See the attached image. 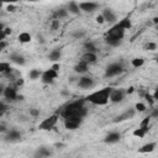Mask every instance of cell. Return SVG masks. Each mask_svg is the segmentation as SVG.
I'll return each instance as SVG.
<instances>
[{
    "instance_id": "cell-1",
    "label": "cell",
    "mask_w": 158,
    "mask_h": 158,
    "mask_svg": "<svg viewBox=\"0 0 158 158\" xmlns=\"http://www.w3.org/2000/svg\"><path fill=\"white\" fill-rule=\"evenodd\" d=\"M85 100H75L69 102L63 111L60 112L63 118H69V117H78V118H84L88 114V109L85 106Z\"/></svg>"
},
{
    "instance_id": "cell-2",
    "label": "cell",
    "mask_w": 158,
    "mask_h": 158,
    "mask_svg": "<svg viewBox=\"0 0 158 158\" xmlns=\"http://www.w3.org/2000/svg\"><path fill=\"white\" fill-rule=\"evenodd\" d=\"M111 89L110 86H106V88H102V89H99L96 91H93L91 94H89L84 100L86 102H90L93 105H96V106H104L109 102V96H110V93H111Z\"/></svg>"
},
{
    "instance_id": "cell-3",
    "label": "cell",
    "mask_w": 158,
    "mask_h": 158,
    "mask_svg": "<svg viewBox=\"0 0 158 158\" xmlns=\"http://www.w3.org/2000/svg\"><path fill=\"white\" fill-rule=\"evenodd\" d=\"M58 120H59V115L58 114H53V115L46 117L44 120H42L40 122V125H38V128L42 130V131H49V130L54 128V126L57 125Z\"/></svg>"
},
{
    "instance_id": "cell-4",
    "label": "cell",
    "mask_w": 158,
    "mask_h": 158,
    "mask_svg": "<svg viewBox=\"0 0 158 158\" xmlns=\"http://www.w3.org/2000/svg\"><path fill=\"white\" fill-rule=\"evenodd\" d=\"M125 30L120 26L118 22H116L115 25H112L105 33V37H110V38H116V40H123L125 37Z\"/></svg>"
},
{
    "instance_id": "cell-5",
    "label": "cell",
    "mask_w": 158,
    "mask_h": 158,
    "mask_svg": "<svg viewBox=\"0 0 158 158\" xmlns=\"http://www.w3.org/2000/svg\"><path fill=\"white\" fill-rule=\"evenodd\" d=\"M123 65L122 63H118V62H115V63H111L106 67L105 69V77L106 78H112V77H117L120 74L123 73Z\"/></svg>"
},
{
    "instance_id": "cell-6",
    "label": "cell",
    "mask_w": 158,
    "mask_h": 158,
    "mask_svg": "<svg viewBox=\"0 0 158 158\" xmlns=\"http://www.w3.org/2000/svg\"><path fill=\"white\" fill-rule=\"evenodd\" d=\"M125 96H126V90L123 89H111V93H110V96H109V101H111L112 104H120L125 100Z\"/></svg>"
},
{
    "instance_id": "cell-7",
    "label": "cell",
    "mask_w": 158,
    "mask_h": 158,
    "mask_svg": "<svg viewBox=\"0 0 158 158\" xmlns=\"http://www.w3.org/2000/svg\"><path fill=\"white\" fill-rule=\"evenodd\" d=\"M58 77V72L53 70L52 68L49 69H46L42 72V75H41V81L43 84H52Z\"/></svg>"
},
{
    "instance_id": "cell-8",
    "label": "cell",
    "mask_w": 158,
    "mask_h": 158,
    "mask_svg": "<svg viewBox=\"0 0 158 158\" xmlns=\"http://www.w3.org/2000/svg\"><path fill=\"white\" fill-rule=\"evenodd\" d=\"M22 138V133L16 130V128H11V130H7L5 136H4V139L9 143H15V142H19L20 139Z\"/></svg>"
},
{
    "instance_id": "cell-9",
    "label": "cell",
    "mask_w": 158,
    "mask_h": 158,
    "mask_svg": "<svg viewBox=\"0 0 158 158\" xmlns=\"http://www.w3.org/2000/svg\"><path fill=\"white\" fill-rule=\"evenodd\" d=\"M2 96L7 100V101H16L19 99V94H17V88L16 86H5Z\"/></svg>"
},
{
    "instance_id": "cell-10",
    "label": "cell",
    "mask_w": 158,
    "mask_h": 158,
    "mask_svg": "<svg viewBox=\"0 0 158 158\" xmlns=\"http://www.w3.org/2000/svg\"><path fill=\"white\" fill-rule=\"evenodd\" d=\"M78 86L80 89H93L95 86V80L89 75H81L78 80Z\"/></svg>"
},
{
    "instance_id": "cell-11",
    "label": "cell",
    "mask_w": 158,
    "mask_h": 158,
    "mask_svg": "<svg viewBox=\"0 0 158 158\" xmlns=\"http://www.w3.org/2000/svg\"><path fill=\"white\" fill-rule=\"evenodd\" d=\"M101 16L104 17V21L107 22V23L115 25V23L117 22V16H116V14L114 12V10H111V9H109V7H106V9H104V10L101 11Z\"/></svg>"
},
{
    "instance_id": "cell-12",
    "label": "cell",
    "mask_w": 158,
    "mask_h": 158,
    "mask_svg": "<svg viewBox=\"0 0 158 158\" xmlns=\"http://www.w3.org/2000/svg\"><path fill=\"white\" fill-rule=\"evenodd\" d=\"M135 115H136V110H135L133 107L127 109V110H126V111H123L121 115L116 116V117L114 118V122H122V121L131 120V118H133V117H135Z\"/></svg>"
},
{
    "instance_id": "cell-13",
    "label": "cell",
    "mask_w": 158,
    "mask_h": 158,
    "mask_svg": "<svg viewBox=\"0 0 158 158\" xmlns=\"http://www.w3.org/2000/svg\"><path fill=\"white\" fill-rule=\"evenodd\" d=\"M81 122H83V118H78V117L64 118V127L67 130H77V128H79Z\"/></svg>"
},
{
    "instance_id": "cell-14",
    "label": "cell",
    "mask_w": 158,
    "mask_h": 158,
    "mask_svg": "<svg viewBox=\"0 0 158 158\" xmlns=\"http://www.w3.org/2000/svg\"><path fill=\"white\" fill-rule=\"evenodd\" d=\"M79 9H80V12H94L95 10H98L99 7V4L98 2H93V1H84V2H79Z\"/></svg>"
},
{
    "instance_id": "cell-15",
    "label": "cell",
    "mask_w": 158,
    "mask_h": 158,
    "mask_svg": "<svg viewBox=\"0 0 158 158\" xmlns=\"http://www.w3.org/2000/svg\"><path fill=\"white\" fill-rule=\"evenodd\" d=\"M120 139H121V133L117 131H111L104 137V142L106 144H115V143L120 142Z\"/></svg>"
},
{
    "instance_id": "cell-16",
    "label": "cell",
    "mask_w": 158,
    "mask_h": 158,
    "mask_svg": "<svg viewBox=\"0 0 158 158\" xmlns=\"http://www.w3.org/2000/svg\"><path fill=\"white\" fill-rule=\"evenodd\" d=\"M79 60L83 62V63H85V64H88V65H90V64L96 63V60H98V54H96V53H90V52H84V53L80 56V59H79Z\"/></svg>"
},
{
    "instance_id": "cell-17",
    "label": "cell",
    "mask_w": 158,
    "mask_h": 158,
    "mask_svg": "<svg viewBox=\"0 0 158 158\" xmlns=\"http://www.w3.org/2000/svg\"><path fill=\"white\" fill-rule=\"evenodd\" d=\"M9 59H10L11 63H14V64H16V65H20V67H23V65L26 64V58H25L22 54H20L19 52L11 53V54L9 56Z\"/></svg>"
},
{
    "instance_id": "cell-18",
    "label": "cell",
    "mask_w": 158,
    "mask_h": 158,
    "mask_svg": "<svg viewBox=\"0 0 158 158\" xmlns=\"http://www.w3.org/2000/svg\"><path fill=\"white\" fill-rule=\"evenodd\" d=\"M51 154H52V152H51V149H49L48 147L41 146V147H38V148L35 151L33 158H49Z\"/></svg>"
},
{
    "instance_id": "cell-19",
    "label": "cell",
    "mask_w": 158,
    "mask_h": 158,
    "mask_svg": "<svg viewBox=\"0 0 158 158\" xmlns=\"http://www.w3.org/2000/svg\"><path fill=\"white\" fill-rule=\"evenodd\" d=\"M60 58H62V49L60 48H54L48 53V59L54 62V63H58Z\"/></svg>"
},
{
    "instance_id": "cell-20",
    "label": "cell",
    "mask_w": 158,
    "mask_h": 158,
    "mask_svg": "<svg viewBox=\"0 0 158 158\" xmlns=\"http://www.w3.org/2000/svg\"><path fill=\"white\" fill-rule=\"evenodd\" d=\"M69 15V12L67 11V9L65 7H59V9H57V10H54V12H53V20H62V19H65L67 16Z\"/></svg>"
},
{
    "instance_id": "cell-21",
    "label": "cell",
    "mask_w": 158,
    "mask_h": 158,
    "mask_svg": "<svg viewBox=\"0 0 158 158\" xmlns=\"http://www.w3.org/2000/svg\"><path fill=\"white\" fill-rule=\"evenodd\" d=\"M73 70H74V73H77V74H81V75H84V74H85V73L89 70V65L79 60V62H78V63L74 65Z\"/></svg>"
},
{
    "instance_id": "cell-22",
    "label": "cell",
    "mask_w": 158,
    "mask_h": 158,
    "mask_svg": "<svg viewBox=\"0 0 158 158\" xmlns=\"http://www.w3.org/2000/svg\"><path fill=\"white\" fill-rule=\"evenodd\" d=\"M65 9H67V11H68L69 14H73V15H79V14H80L79 5H78V2H75V1L68 2L67 6H65Z\"/></svg>"
},
{
    "instance_id": "cell-23",
    "label": "cell",
    "mask_w": 158,
    "mask_h": 158,
    "mask_svg": "<svg viewBox=\"0 0 158 158\" xmlns=\"http://www.w3.org/2000/svg\"><path fill=\"white\" fill-rule=\"evenodd\" d=\"M156 147H157V143L156 142H148V143L141 146V148L138 149V152L139 153H151V152H153L156 149Z\"/></svg>"
},
{
    "instance_id": "cell-24",
    "label": "cell",
    "mask_w": 158,
    "mask_h": 158,
    "mask_svg": "<svg viewBox=\"0 0 158 158\" xmlns=\"http://www.w3.org/2000/svg\"><path fill=\"white\" fill-rule=\"evenodd\" d=\"M17 40H19V42H20V43H28V42H31V41H32V36H31V33H30V32L23 31V32H20V33H19Z\"/></svg>"
},
{
    "instance_id": "cell-25",
    "label": "cell",
    "mask_w": 158,
    "mask_h": 158,
    "mask_svg": "<svg viewBox=\"0 0 158 158\" xmlns=\"http://www.w3.org/2000/svg\"><path fill=\"white\" fill-rule=\"evenodd\" d=\"M70 36H72L74 40H83V38L86 36V31H85L84 28H77V30H74V31L70 33Z\"/></svg>"
},
{
    "instance_id": "cell-26",
    "label": "cell",
    "mask_w": 158,
    "mask_h": 158,
    "mask_svg": "<svg viewBox=\"0 0 158 158\" xmlns=\"http://www.w3.org/2000/svg\"><path fill=\"white\" fill-rule=\"evenodd\" d=\"M12 72L9 62H0V74H9Z\"/></svg>"
},
{
    "instance_id": "cell-27",
    "label": "cell",
    "mask_w": 158,
    "mask_h": 158,
    "mask_svg": "<svg viewBox=\"0 0 158 158\" xmlns=\"http://www.w3.org/2000/svg\"><path fill=\"white\" fill-rule=\"evenodd\" d=\"M147 132H148V127H138V128H136L135 131H133V136H136V137H138V138H143L146 135H147Z\"/></svg>"
},
{
    "instance_id": "cell-28",
    "label": "cell",
    "mask_w": 158,
    "mask_h": 158,
    "mask_svg": "<svg viewBox=\"0 0 158 158\" xmlns=\"http://www.w3.org/2000/svg\"><path fill=\"white\" fill-rule=\"evenodd\" d=\"M41 75H42V70L40 69H31L28 72V78L31 80H37V79H41Z\"/></svg>"
},
{
    "instance_id": "cell-29",
    "label": "cell",
    "mask_w": 158,
    "mask_h": 158,
    "mask_svg": "<svg viewBox=\"0 0 158 158\" xmlns=\"http://www.w3.org/2000/svg\"><path fill=\"white\" fill-rule=\"evenodd\" d=\"M118 23H120V26H121L125 31H126V30H130L131 26H132V22H131V20H130V17H123L122 20L118 21Z\"/></svg>"
},
{
    "instance_id": "cell-30",
    "label": "cell",
    "mask_w": 158,
    "mask_h": 158,
    "mask_svg": "<svg viewBox=\"0 0 158 158\" xmlns=\"http://www.w3.org/2000/svg\"><path fill=\"white\" fill-rule=\"evenodd\" d=\"M143 64H144V59L142 57H136V58H133L131 60V65L133 68H141Z\"/></svg>"
},
{
    "instance_id": "cell-31",
    "label": "cell",
    "mask_w": 158,
    "mask_h": 158,
    "mask_svg": "<svg viewBox=\"0 0 158 158\" xmlns=\"http://www.w3.org/2000/svg\"><path fill=\"white\" fill-rule=\"evenodd\" d=\"M84 49H85V52H90V53H96L98 52V48L93 42H86L84 44Z\"/></svg>"
},
{
    "instance_id": "cell-32",
    "label": "cell",
    "mask_w": 158,
    "mask_h": 158,
    "mask_svg": "<svg viewBox=\"0 0 158 158\" xmlns=\"http://www.w3.org/2000/svg\"><path fill=\"white\" fill-rule=\"evenodd\" d=\"M133 109L136 110V112H144V111L147 110V106H146V104H143V102H137Z\"/></svg>"
},
{
    "instance_id": "cell-33",
    "label": "cell",
    "mask_w": 158,
    "mask_h": 158,
    "mask_svg": "<svg viewBox=\"0 0 158 158\" xmlns=\"http://www.w3.org/2000/svg\"><path fill=\"white\" fill-rule=\"evenodd\" d=\"M144 48H146L147 51H149V52H154V51L157 49V43H156L154 41H149V42L144 46Z\"/></svg>"
},
{
    "instance_id": "cell-34",
    "label": "cell",
    "mask_w": 158,
    "mask_h": 158,
    "mask_svg": "<svg viewBox=\"0 0 158 158\" xmlns=\"http://www.w3.org/2000/svg\"><path fill=\"white\" fill-rule=\"evenodd\" d=\"M30 115L32 116V117H37V116H40V110L38 109H30Z\"/></svg>"
},
{
    "instance_id": "cell-35",
    "label": "cell",
    "mask_w": 158,
    "mask_h": 158,
    "mask_svg": "<svg viewBox=\"0 0 158 158\" xmlns=\"http://www.w3.org/2000/svg\"><path fill=\"white\" fill-rule=\"evenodd\" d=\"M6 110H7V105H6L5 102L0 101V112H1V114H4Z\"/></svg>"
},
{
    "instance_id": "cell-36",
    "label": "cell",
    "mask_w": 158,
    "mask_h": 158,
    "mask_svg": "<svg viewBox=\"0 0 158 158\" xmlns=\"http://www.w3.org/2000/svg\"><path fill=\"white\" fill-rule=\"evenodd\" d=\"M58 26H59V21H58V20H53V21H52V26H51V28H52V30H57Z\"/></svg>"
},
{
    "instance_id": "cell-37",
    "label": "cell",
    "mask_w": 158,
    "mask_h": 158,
    "mask_svg": "<svg viewBox=\"0 0 158 158\" xmlns=\"http://www.w3.org/2000/svg\"><path fill=\"white\" fill-rule=\"evenodd\" d=\"M6 131H7V127H6V125L0 122V133H6Z\"/></svg>"
},
{
    "instance_id": "cell-38",
    "label": "cell",
    "mask_w": 158,
    "mask_h": 158,
    "mask_svg": "<svg viewBox=\"0 0 158 158\" xmlns=\"http://www.w3.org/2000/svg\"><path fill=\"white\" fill-rule=\"evenodd\" d=\"M96 22H98V23H104V22H105V21H104V17L101 16V14H99V15L96 16Z\"/></svg>"
},
{
    "instance_id": "cell-39",
    "label": "cell",
    "mask_w": 158,
    "mask_h": 158,
    "mask_svg": "<svg viewBox=\"0 0 158 158\" xmlns=\"http://www.w3.org/2000/svg\"><path fill=\"white\" fill-rule=\"evenodd\" d=\"M6 46H7V42H6V41H0V52H1L2 49H5Z\"/></svg>"
},
{
    "instance_id": "cell-40",
    "label": "cell",
    "mask_w": 158,
    "mask_h": 158,
    "mask_svg": "<svg viewBox=\"0 0 158 158\" xmlns=\"http://www.w3.org/2000/svg\"><path fill=\"white\" fill-rule=\"evenodd\" d=\"M53 70H56V72H58L59 70V68H60V65H59V63H54L52 67H51Z\"/></svg>"
},
{
    "instance_id": "cell-41",
    "label": "cell",
    "mask_w": 158,
    "mask_h": 158,
    "mask_svg": "<svg viewBox=\"0 0 158 158\" xmlns=\"http://www.w3.org/2000/svg\"><path fill=\"white\" fill-rule=\"evenodd\" d=\"M37 38H38V42H41V43H44V40H43L42 35H37Z\"/></svg>"
},
{
    "instance_id": "cell-42",
    "label": "cell",
    "mask_w": 158,
    "mask_h": 158,
    "mask_svg": "<svg viewBox=\"0 0 158 158\" xmlns=\"http://www.w3.org/2000/svg\"><path fill=\"white\" fill-rule=\"evenodd\" d=\"M7 11H15V6L9 5V6H7Z\"/></svg>"
},
{
    "instance_id": "cell-43",
    "label": "cell",
    "mask_w": 158,
    "mask_h": 158,
    "mask_svg": "<svg viewBox=\"0 0 158 158\" xmlns=\"http://www.w3.org/2000/svg\"><path fill=\"white\" fill-rule=\"evenodd\" d=\"M133 90H135V89L131 86V88H128V89L126 90V94H131V93H133Z\"/></svg>"
},
{
    "instance_id": "cell-44",
    "label": "cell",
    "mask_w": 158,
    "mask_h": 158,
    "mask_svg": "<svg viewBox=\"0 0 158 158\" xmlns=\"http://www.w3.org/2000/svg\"><path fill=\"white\" fill-rule=\"evenodd\" d=\"M62 95L68 96V95H69V91H68V90H62Z\"/></svg>"
},
{
    "instance_id": "cell-45",
    "label": "cell",
    "mask_w": 158,
    "mask_h": 158,
    "mask_svg": "<svg viewBox=\"0 0 158 158\" xmlns=\"http://www.w3.org/2000/svg\"><path fill=\"white\" fill-rule=\"evenodd\" d=\"M4 89H5V86L0 84V95H2V93H4Z\"/></svg>"
},
{
    "instance_id": "cell-46",
    "label": "cell",
    "mask_w": 158,
    "mask_h": 158,
    "mask_svg": "<svg viewBox=\"0 0 158 158\" xmlns=\"http://www.w3.org/2000/svg\"><path fill=\"white\" fill-rule=\"evenodd\" d=\"M4 28H5V26H4V23H1V22H0V32H1V31H2Z\"/></svg>"
},
{
    "instance_id": "cell-47",
    "label": "cell",
    "mask_w": 158,
    "mask_h": 158,
    "mask_svg": "<svg viewBox=\"0 0 158 158\" xmlns=\"http://www.w3.org/2000/svg\"><path fill=\"white\" fill-rule=\"evenodd\" d=\"M1 117H2V114H1V112H0V120H1Z\"/></svg>"
},
{
    "instance_id": "cell-48",
    "label": "cell",
    "mask_w": 158,
    "mask_h": 158,
    "mask_svg": "<svg viewBox=\"0 0 158 158\" xmlns=\"http://www.w3.org/2000/svg\"><path fill=\"white\" fill-rule=\"evenodd\" d=\"M1 6H2V4H1V2H0V9H1Z\"/></svg>"
}]
</instances>
